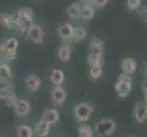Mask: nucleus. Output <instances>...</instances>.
Wrapping results in <instances>:
<instances>
[{
  "instance_id": "obj_28",
  "label": "nucleus",
  "mask_w": 147,
  "mask_h": 137,
  "mask_svg": "<svg viewBox=\"0 0 147 137\" xmlns=\"http://www.w3.org/2000/svg\"><path fill=\"white\" fill-rule=\"evenodd\" d=\"M109 0H92V5L96 7H103L108 4Z\"/></svg>"
},
{
  "instance_id": "obj_7",
  "label": "nucleus",
  "mask_w": 147,
  "mask_h": 137,
  "mask_svg": "<svg viewBox=\"0 0 147 137\" xmlns=\"http://www.w3.org/2000/svg\"><path fill=\"white\" fill-rule=\"evenodd\" d=\"M93 113V107L88 103H80L74 109V116L77 121L80 123H85L90 118V114Z\"/></svg>"
},
{
  "instance_id": "obj_30",
  "label": "nucleus",
  "mask_w": 147,
  "mask_h": 137,
  "mask_svg": "<svg viewBox=\"0 0 147 137\" xmlns=\"http://www.w3.org/2000/svg\"><path fill=\"white\" fill-rule=\"evenodd\" d=\"M130 137H136V136H130Z\"/></svg>"
},
{
  "instance_id": "obj_14",
  "label": "nucleus",
  "mask_w": 147,
  "mask_h": 137,
  "mask_svg": "<svg viewBox=\"0 0 147 137\" xmlns=\"http://www.w3.org/2000/svg\"><path fill=\"white\" fill-rule=\"evenodd\" d=\"M41 83H42L41 79L36 74L31 73L25 78V84H26V86L29 90H31L33 91L38 90L40 88V86H41Z\"/></svg>"
},
{
  "instance_id": "obj_12",
  "label": "nucleus",
  "mask_w": 147,
  "mask_h": 137,
  "mask_svg": "<svg viewBox=\"0 0 147 137\" xmlns=\"http://www.w3.org/2000/svg\"><path fill=\"white\" fill-rule=\"evenodd\" d=\"M14 108L15 113L18 117H26L30 113V104L28 101L24 99L18 100Z\"/></svg>"
},
{
  "instance_id": "obj_3",
  "label": "nucleus",
  "mask_w": 147,
  "mask_h": 137,
  "mask_svg": "<svg viewBox=\"0 0 147 137\" xmlns=\"http://www.w3.org/2000/svg\"><path fill=\"white\" fill-rule=\"evenodd\" d=\"M131 78L125 73L121 74L115 83V91L119 97H127L131 90Z\"/></svg>"
},
{
  "instance_id": "obj_5",
  "label": "nucleus",
  "mask_w": 147,
  "mask_h": 137,
  "mask_svg": "<svg viewBox=\"0 0 147 137\" xmlns=\"http://www.w3.org/2000/svg\"><path fill=\"white\" fill-rule=\"evenodd\" d=\"M18 48V40L16 38H10L5 41L1 46V52L7 59L12 60L17 57Z\"/></svg>"
},
{
  "instance_id": "obj_16",
  "label": "nucleus",
  "mask_w": 147,
  "mask_h": 137,
  "mask_svg": "<svg viewBox=\"0 0 147 137\" xmlns=\"http://www.w3.org/2000/svg\"><path fill=\"white\" fill-rule=\"evenodd\" d=\"M42 120L46 121L49 124H56L59 119V113L56 109H48L45 110L43 115H42Z\"/></svg>"
},
{
  "instance_id": "obj_27",
  "label": "nucleus",
  "mask_w": 147,
  "mask_h": 137,
  "mask_svg": "<svg viewBox=\"0 0 147 137\" xmlns=\"http://www.w3.org/2000/svg\"><path fill=\"white\" fill-rule=\"evenodd\" d=\"M142 0H127V7L131 11H135L138 10L141 7Z\"/></svg>"
},
{
  "instance_id": "obj_18",
  "label": "nucleus",
  "mask_w": 147,
  "mask_h": 137,
  "mask_svg": "<svg viewBox=\"0 0 147 137\" xmlns=\"http://www.w3.org/2000/svg\"><path fill=\"white\" fill-rule=\"evenodd\" d=\"M82 6L79 3H71L67 9V13L70 18L78 19L80 18V13H82Z\"/></svg>"
},
{
  "instance_id": "obj_9",
  "label": "nucleus",
  "mask_w": 147,
  "mask_h": 137,
  "mask_svg": "<svg viewBox=\"0 0 147 137\" xmlns=\"http://www.w3.org/2000/svg\"><path fill=\"white\" fill-rule=\"evenodd\" d=\"M0 84L12 85V70L8 64H0Z\"/></svg>"
},
{
  "instance_id": "obj_8",
  "label": "nucleus",
  "mask_w": 147,
  "mask_h": 137,
  "mask_svg": "<svg viewBox=\"0 0 147 137\" xmlns=\"http://www.w3.org/2000/svg\"><path fill=\"white\" fill-rule=\"evenodd\" d=\"M28 38L35 44H41L44 39V31L43 28L37 24H33L28 30Z\"/></svg>"
},
{
  "instance_id": "obj_20",
  "label": "nucleus",
  "mask_w": 147,
  "mask_h": 137,
  "mask_svg": "<svg viewBox=\"0 0 147 137\" xmlns=\"http://www.w3.org/2000/svg\"><path fill=\"white\" fill-rule=\"evenodd\" d=\"M0 24L7 29H11L14 25V18L8 13H3L0 15Z\"/></svg>"
},
{
  "instance_id": "obj_26",
  "label": "nucleus",
  "mask_w": 147,
  "mask_h": 137,
  "mask_svg": "<svg viewBox=\"0 0 147 137\" xmlns=\"http://www.w3.org/2000/svg\"><path fill=\"white\" fill-rule=\"evenodd\" d=\"M90 78L92 79H99L101 73H102V69H101V66H92L90 67Z\"/></svg>"
},
{
  "instance_id": "obj_13",
  "label": "nucleus",
  "mask_w": 147,
  "mask_h": 137,
  "mask_svg": "<svg viewBox=\"0 0 147 137\" xmlns=\"http://www.w3.org/2000/svg\"><path fill=\"white\" fill-rule=\"evenodd\" d=\"M51 99L55 105L59 106L63 104L66 101V91L60 86H56L51 91Z\"/></svg>"
},
{
  "instance_id": "obj_24",
  "label": "nucleus",
  "mask_w": 147,
  "mask_h": 137,
  "mask_svg": "<svg viewBox=\"0 0 147 137\" xmlns=\"http://www.w3.org/2000/svg\"><path fill=\"white\" fill-rule=\"evenodd\" d=\"M18 137H33V130L28 125H20L17 129Z\"/></svg>"
},
{
  "instance_id": "obj_21",
  "label": "nucleus",
  "mask_w": 147,
  "mask_h": 137,
  "mask_svg": "<svg viewBox=\"0 0 147 137\" xmlns=\"http://www.w3.org/2000/svg\"><path fill=\"white\" fill-rule=\"evenodd\" d=\"M94 132L90 125L83 124H80L78 128V137H93Z\"/></svg>"
},
{
  "instance_id": "obj_6",
  "label": "nucleus",
  "mask_w": 147,
  "mask_h": 137,
  "mask_svg": "<svg viewBox=\"0 0 147 137\" xmlns=\"http://www.w3.org/2000/svg\"><path fill=\"white\" fill-rule=\"evenodd\" d=\"M0 100H3L9 107H15L18 100L12 85L0 87Z\"/></svg>"
},
{
  "instance_id": "obj_17",
  "label": "nucleus",
  "mask_w": 147,
  "mask_h": 137,
  "mask_svg": "<svg viewBox=\"0 0 147 137\" xmlns=\"http://www.w3.org/2000/svg\"><path fill=\"white\" fill-rule=\"evenodd\" d=\"M74 28L69 23H62L59 26V35L63 39H70L73 35Z\"/></svg>"
},
{
  "instance_id": "obj_4",
  "label": "nucleus",
  "mask_w": 147,
  "mask_h": 137,
  "mask_svg": "<svg viewBox=\"0 0 147 137\" xmlns=\"http://www.w3.org/2000/svg\"><path fill=\"white\" fill-rule=\"evenodd\" d=\"M116 129L115 123L109 118L99 121L95 126V133L100 137H108L113 134Z\"/></svg>"
},
{
  "instance_id": "obj_23",
  "label": "nucleus",
  "mask_w": 147,
  "mask_h": 137,
  "mask_svg": "<svg viewBox=\"0 0 147 137\" xmlns=\"http://www.w3.org/2000/svg\"><path fill=\"white\" fill-rule=\"evenodd\" d=\"M95 15L94 7L92 5H85L84 7H82V13H80V18L89 20L92 19Z\"/></svg>"
},
{
  "instance_id": "obj_10",
  "label": "nucleus",
  "mask_w": 147,
  "mask_h": 137,
  "mask_svg": "<svg viewBox=\"0 0 147 137\" xmlns=\"http://www.w3.org/2000/svg\"><path fill=\"white\" fill-rule=\"evenodd\" d=\"M33 130V136L35 137H47L49 134L50 124L46 121L40 119L38 123L35 124Z\"/></svg>"
},
{
  "instance_id": "obj_29",
  "label": "nucleus",
  "mask_w": 147,
  "mask_h": 137,
  "mask_svg": "<svg viewBox=\"0 0 147 137\" xmlns=\"http://www.w3.org/2000/svg\"><path fill=\"white\" fill-rule=\"evenodd\" d=\"M84 5H92V0H80Z\"/></svg>"
},
{
  "instance_id": "obj_15",
  "label": "nucleus",
  "mask_w": 147,
  "mask_h": 137,
  "mask_svg": "<svg viewBox=\"0 0 147 137\" xmlns=\"http://www.w3.org/2000/svg\"><path fill=\"white\" fill-rule=\"evenodd\" d=\"M121 70L127 75L134 74L137 70V62L131 58H126L121 61Z\"/></svg>"
},
{
  "instance_id": "obj_19",
  "label": "nucleus",
  "mask_w": 147,
  "mask_h": 137,
  "mask_svg": "<svg viewBox=\"0 0 147 137\" xmlns=\"http://www.w3.org/2000/svg\"><path fill=\"white\" fill-rule=\"evenodd\" d=\"M64 78H65V75H64V72L61 70L54 69L52 70L51 76H50V80H51V82L54 85L60 86L63 82Z\"/></svg>"
},
{
  "instance_id": "obj_2",
  "label": "nucleus",
  "mask_w": 147,
  "mask_h": 137,
  "mask_svg": "<svg viewBox=\"0 0 147 137\" xmlns=\"http://www.w3.org/2000/svg\"><path fill=\"white\" fill-rule=\"evenodd\" d=\"M15 22L22 32H26L34 24V14L31 8L21 7L18 10Z\"/></svg>"
},
{
  "instance_id": "obj_11",
  "label": "nucleus",
  "mask_w": 147,
  "mask_h": 137,
  "mask_svg": "<svg viewBox=\"0 0 147 137\" xmlns=\"http://www.w3.org/2000/svg\"><path fill=\"white\" fill-rule=\"evenodd\" d=\"M134 116L139 123H143L147 118V107L144 101H139L135 104L134 109Z\"/></svg>"
},
{
  "instance_id": "obj_31",
  "label": "nucleus",
  "mask_w": 147,
  "mask_h": 137,
  "mask_svg": "<svg viewBox=\"0 0 147 137\" xmlns=\"http://www.w3.org/2000/svg\"><path fill=\"white\" fill-rule=\"evenodd\" d=\"M0 137H4V136H0Z\"/></svg>"
},
{
  "instance_id": "obj_1",
  "label": "nucleus",
  "mask_w": 147,
  "mask_h": 137,
  "mask_svg": "<svg viewBox=\"0 0 147 137\" xmlns=\"http://www.w3.org/2000/svg\"><path fill=\"white\" fill-rule=\"evenodd\" d=\"M103 56V42L97 38H93L90 44V54L88 57V63L92 66H101Z\"/></svg>"
},
{
  "instance_id": "obj_25",
  "label": "nucleus",
  "mask_w": 147,
  "mask_h": 137,
  "mask_svg": "<svg viewBox=\"0 0 147 137\" xmlns=\"http://www.w3.org/2000/svg\"><path fill=\"white\" fill-rule=\"evenodd\" d=\"M86 35H87V31L83 28H74L73 29V35H72V39L74 41H80L85 38Z\"/></svg>"
},
{
  "instance_id": "obj_22",
  "label": "nucleus",
  "mask_w": 147,
  "mask_h": 137,
  "mask_svg": "<svg viewBox=\"0 0 147 137\" xmlns=\"http://www.w3.org/2000/svg\"><path fill=\"white\" fill-rule=\"evenodd\" d=\"M71 56V49L69 45H62L59 49V58L62 61H68Z\"/></svg>"
}]
</instances>
